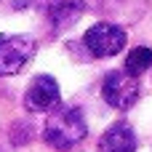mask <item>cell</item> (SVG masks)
Here are the masks:
<instances>
[{
  "label": "cell",
  "instance_id": "obj_1",
  "mask_svg": "<svg viewBox=\"0 0 152 152\" xmlns=\"http://www.w3.org/2000/svg\"><path fill=\"white\" fill-rule=\"evenodd\" d=\"M86 134H88V123L80 107H56L43 126L45 144L59 152H69L72 147H77L86 139Z\"/></svg>",
  "mask_w": 152,
  "mask_h": 152
},
{
  "label": "cell",
  "instance_id": "obj_4",
  "mask_svg": "<svg viewBox=\"0 0 152 152\" xmlns=\"http://www.w3.org/2000/svg\"><path fill=\"white\" fill-rule=\"evenodd\" d=\"M37 43L29 35H0V75H19L35 56Z\"/></svg>",
  "mask_w": 152,
  "mask_h": 152
},
{
  "label": "cell",
  "instance_id": "obj_6",
  "mask_svg": "<svg viewBox=\"0 0 152 152\" xmlns=\"http://www.w3.org/2000/svg\"><path fill=\"white\" fill-rule=\"evenodd\" d=\"M43 8H45V16H48L53 32H61L83 16L86 0H45Z\"/></svg>",
  "mask_w": 152,
  "mask_h": 152
},
{
  "label": "cell",
  "instance_id": "obj_2",
  "mask_svg": "<svg viewBox=\"0 0 152 152\" xmlns=\"http://www.w3.org/2000/svg\"><path fill=\"white\" fill-rule=\"evenodd\" d=\"M126 29L120 24H112V21H96L94 27L86 29L83 35V45L88 48L91 56L96 59H110V56H118L123 48H126Z\"/></svg>",
  "mask_w": 152,
  "mask_h": 152
},
{
  "label": "cell",
  "instance_id": "obj_5",
  "mask_svg": "<svg viewBox=\"0 0 152 152\" xmlns=\"http://www.w3.org/2000/svg\"><path fill=\"white\" fill-rule=\"evenodd\" d=\"M61 102L59 94V83L51 75H37L32 77L27 94H24V107L29 112H53Z\"/></svg>",
  "mask_w": 152,
  "mask_h": 152
},
{
  "label": "cell",
  "instance_id": "obj_3",
  "mask_svg": "<svg viewBox=\"0 0 152 152\" xmlns=\"http://www.w3.org/2000/svg\"><path fill=\"white\" fill-rule=\"evenodd\" d=\"M142 96V86H139V77H131L128 72L123 69H112L104 75L102 80V99L112 107V110H131Z\"/></svg>",
  "mask_w": 152,
  "mask_h": 152
},
{
  "label": "cell",
  "instance_id": "obj_7",
  "mask_svg": "<svg viewBox=\"0 0 152 152\" xmlns=\"http://www.w3.org/2000/svg\"><path fill=\"white\" fill-rule=\"evenodd\" d=\"M136 144H139V139H136L131 123L118 120V123H112V126L102 134V139H99V152H136Z\"/></svg>",
  "mask_w": 152,
  "mask_h": 152
},
{
  "label": "cell",
  "instance_id": "obj_8",
  "mask_svg": "<svg viewBox=\"0 0 152 152\" xmlns=\"http://www.w3.org/2000/svg\"><path fill=\"white\" fill-rule=\"evenodd\" d=\"M150 67H152V48H147V45H136V48L126 56L123 72H128L131 77H142Z\"/></svg>",
  "mask_w": 152,
  "mask_h": 152
}]
</instances>
